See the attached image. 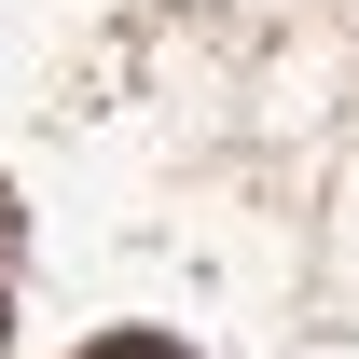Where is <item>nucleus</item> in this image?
Listing matches in <instances>:
<instances>
[{"label": "nucleus", "instance_id": "f257e3e1", "mask_svg": "<svg viewBox=\"0 0 359 359\" xmlns=\"http://www.w3.org/2000/svg\"><path fill=\"white\" fill-rule=\"evenodd\" d=\"M83 359H180V346H166V332H97Z\"/></svg>", "mask_w": 359, "mask_h": 359}]
</instances>
